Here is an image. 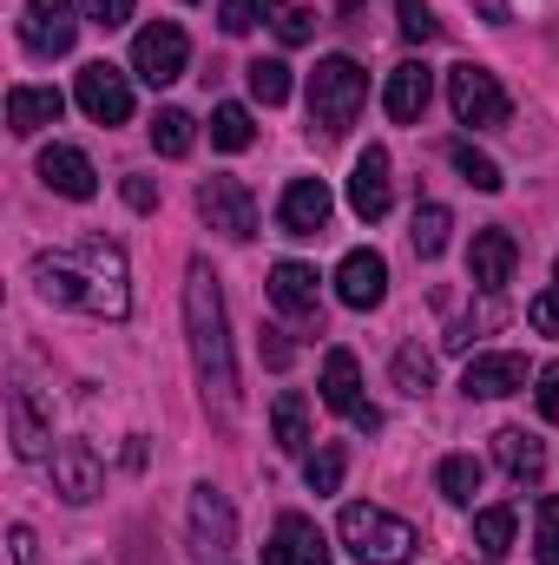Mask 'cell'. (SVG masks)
I'll use <instances>...</instances> for the list:
<instances>
[{"instance_id":"obj_1","label":"cell","mask_w":559,"mask_h":565,"mask_svg":"<svg viewBox=\"0 0 559 565\" xmlns=\"http://www.w3.org/2000/svg\"><path fill=\"white\" fill-rule=\"evenodd\" d=\"M33 289L60 309H86L99 322H126L133 309V277H126V250L106 237H80L66 250H40L33 257Z\"/></svg>"},{"instance_id":"obj_2","label":"cell","mask_w":559,"mask_h":565,"mask_svg":"<svg viewBox=\"0 0 559 565\" xmlns=\"http://www.w3.org/2000/svg\"><path fill=\"white\" fill-rule=\"evenodd\" d=\"M184 335H191V362H198V382L218 408L238 402V362H231V322H224V289L211 277V264L198 257L184 270Z\"/></svg>"},{"instance_id":"obj_3","label":"cell","mask_w":559,"mask_h":565,"mask_svg":"<svg viewBox=\"0 0 559 565\" xmlns=\"http://www.w3.org/2000/svg\"><path fill=\"white\" fill-rule=\"evenodd\" d=\"M362 106H369V73H362L349 53L316 60V73H309V126H316L323 139H342Z\"/></svg>"},{"instance_id":"obj_4","label":"cell","mask_w":559,"mask_h":565,"mask_svg":"<svg viewBox=\"0 0 559 565\" xmlns=\"http://www.w3.org/2000/svg\"><path fill=\"white\" fill-rule=\"evenodd\" d=\"M342 546L356 553L362 565H409L421 546V533L409 526V520H395V513H382V507H342Z\"/></svg>"},{"instance_id":"obj_5","label":"cell","mask_w":559,"mask_h":565,"mask_svg":"<svg viewBox=\"0 0 559 565\" xmlns=\"http://www.w3.org/2000/svg\"><path fill=\"white\" fill-rule=\"evenodd\" d=\"M447 106H454V119H461V126H474V132H494V126H507V119H514L507 86H500L487 66H474V60L447 66Z\"/></svg>"},{"instance_id":"obj_6","label":"cell","mask_w":559,"mask_h":565,"mask_svg":"<svg viewBox=\"0 0 559 565\" xmlns=\"http://www.w3.org/2000/svg\"><path fill=\"white\" fill-rule=\"evenodd\" d=\"M184 60H191V40H184L178 20H151V26H139V40H133V73H139L145 86L184 79Z\"/></svg>"},{"instance_id":"obj_7","label":"cell","mask_w":559,"mask_h":565,"mask_svg":"<svg viewBox=\"0 0 559 565\" xmlns=\"http://www.w3.org/2000/svg\"><path fill=\"white\" fill-rule=\"evenodd\" d=\"M73 99H80V113H86L93 126H126V119H133V79H126L113 60H93V66H80V86H73Z\"/></svg>"},{"instance_id":"obj_8","label":"cell","mask_w":559,"mask_h":565,"mask_svg":"<svg viewBox=\"0 0 559 565\" xmlns=\"http://www.w3.org/2000/svg\"><path fill=\"white\" fill-rule=\"evenodd\" d=\"M198 217L211 231H224L231 244H251L257 237V198L238 184V178H204L198 184Z\"/></svg>"},{"instance_id":"obj_9","label":"cell","mask_w":559,"mask_h":565,"mask_svg":"<svg viewBox=\"0 0 559 565\" xmlns=\"http://www.w3.org/2000/svg\"><path fill=\"white\" fill-rule=\"evenodd\" d=\"M20 40H27V53H40V60L73 53V40H80V7H73V0H27V7H20Z\"/></svg>"},{"instance_id":"obj_10","label":"cell","mask_w":559,"mask_h":565,"mask_svg":"<svg viewBox=\"0 0 559 565\" xmlns=\"http://www.w3.org/2000/svg\"><path fill=\"white\" fill-rule=\"evenodd\" d=\"M329 211H336V198H329L323 178H289V191H283V204H277V231L283 237H323Z\"/></svg>"},{"instance_id":"obj_11","label":"cell","mask_w":559,"mask_h":565,"mask_svg":"<svg viewBox=\"0 0 559 565\" xmlns=\"http://www.w3.org/2000/svg\"><path fill=\"white\" fill-rule=\"evenodd\" d=\"M514 264H520V244H514V231H500V224L474 231V250H467V277H474V289L500 296V289L514 282Z\"/></svg>"},{"instance_id":"obj_12","label":"cell","mask_w":559,"mask_h":565,"mask_svg":"<svg viewBox=\"0 0 559 565\" xmlns=\"http://www.w3.org/2000/svg\"><path fill=\"white\" fill-rule=\"evenodd\" d=\"M389 198H395V184H389V151L369 145V151L356 158V171H349V211H356L362 224H382V217H389Z\"/></svg>"},{"instance_id":"obj_13","label":"cell","mask_w":559,"mask_h":565,"mask_svg":"<svg viewBox=\"0 0 559 565\" xmlns=\"http://www.w3.org/2000/svg\"><path fill=\"white\" fill-rule=\"evenodd\" d=\"M527 388V355L500 349V355H474L467 375H461V395L467 402H500V395H520Z\"/></svg>"},{"instance_id":"obj_14","label":"cell","mask_w":559,"mask_h":565,"mask_svg":"<svg viewBox=\"0 0 559 565\" xmlns=\"http://www.w3.org/2000/svg\"><path fill=\"white\" fill-rule=\"evenodd\" d=\"M40 184L60 191V198H73V204H86L99 191V171H93V158L80 145H46L40 151Z\"/></svg>"},{"instance_id":"obj_15","label":"cell","mask_w":559,"mask_h":565,"mask_svg":"<svg viewBox=\"0 0 559 565\" xmlns=\"http://www.w3.org/2000/svg\"><path fill=\"white\" fill-rule=\"evenodd\" d=\"M336 296H342L349 309H382V296H389V264H382V250H349V257L336 264Z\"/></svg>"},{"instance_id":"obj_16","label":"cell","mask_w":559,"mask_h":565,"mask_svg":"<svg viewBox=\"0 0 559 565\" xmlns=\"http://www.w3.org/2000/svg\"><path fill=\"white\" fill-rule=\"evenodd\" d=\"M264 565H329V540H323V526L303 520V513H283L277 533H271V546H264Z\"/></svg>"},{"instance_id":"obj_17","label":"cell","mask_w":559,"mask_h":565,"mask_svg":"<svg viewBox=\"0 0 559 565\" xmlns=\"http://www.w3.org/2000/svg\"><path fill=\"white\" fill-rule=\"evenodd\" d=\"M53 487H60L73 507H86V500L106 487V473H99V454H93L86 440H60V447H53Z\"/></svg>"},{"instance_id":"obj_18","label":"cell","mask_w":559,"mask_h":565,"mask_svg":"<svg viewBox=\"0 0 559 565\" xmlns=\"http://www.w3.org/2000/svg\"><path fill=\"white\" fill-rule=\"evenodd\" d=\"M191 540L204 553H231L238 546V513L218 487H191Z\"/></svg>"},{"instance_id":"obj_19","label":"cell","mask_w":559,"mask_h":565,"mask_svg":"<svg viewBox=\"0 0 559 565\" xmlns=\"http://www.w3.org/2000/svg\"><path fill=\"white\" fill-rule=\"evenodd\" d=\"M428 99H434V73H428L421 60H402V66L389 73V86H382V113H389L395 126H415L421 113H428Z\"/></svg>"},{"instance_id":"obj_20","label":"cell","mask_w":559,"mask_h":565,"mask_svg":"<svg viewBox=\"0 0 559 565\" xmlns=\"http://www.w3.org/2000/svg\"><path fill=\"white\" fill-rule=\"evenodd\" d=\"M494 460L507 467L514 487H540V480H547V440L527 434V427H500V434H494Z\"/></svg>"},{"instance_id":"obj_21","label":"cell","mask_w":559,"mask_h":565,"mask_svg":"<svg viewBox=\"0 0 559 565\" xmlns=\"http://www.w3.org/2000/svg\"><path fill=\"white\" fill-rule=\"evenodd\" d=\"M323 408H336V415H362L369 402H362V369H356V355L349 349H329L323 355Z\"/></svg>"},{"instance_id":"obj_22","label":"cell","mask_w":559,"mask_h":565,"mask_svg":"<svg viewBox=\"0 0 559 565\" xmlns=\"http://www.w3.org/2000/svg\"><path fill=\"white\" fill-rule=\"evenodd\" d=\"M60 113H66V99H60L53 86H13V93H7V126H13L20 139H33L40 126H60Z\"/></svg>"},{"instance_id":"obj_23","label":"cell","mask_w":559,"mask_h":565,"mask_svg":"<svg viewBox=\"0 0 559 565\" xmlns=\"http://www.w3.org/2000/svg\"><path fill=\"white\" fill-rule=\"evenodd\" d=\"M271 302H277L283 316H316V270L296 264V257H283L277 270H271Z\"/></svg>"},{"instance_id":"obj_24","label":"cell","mask_w":559,"mask_h":565,"mask_svg":"<svg viewBox=\"0 0 559 565\" xmlns=\"http://www.w3.org/2000/svg\"><path fill=\"white\" fill-rule=\"evenodd\" d=\"M271 434H277L283 454H309V402L296 388H283L277 402H271Z\"/></svg>"},{"instance_id":"obj_25","label":"cell","mask_w":559,"mask_h":565,"mask_svg":"<svg viewBox=\"0 0 559 565\" xmlns=\"http://www.w3.org/2000/svg\"><path fill=\"white\" fill-rule=\"evenodd\" d=\"M7 422H13V454H20V460H46V427L33 415V395H27V388L7 395Z\"/></svg>"},{"instance_id":"obj_26","label":"cell","mask_w":559,"mask_h":565,"mask_svg":"<svg viewBox=\"0 0 559 565\" xmlns=\"http://www.w3.org/2000/svg\"><path fill=\"white\" fill-rule=\"evenodd\" d=\"M434 487H441L447 507H474V493H481V460H474V454H447V460L434 467Z\"/></svg>"},{"instance_id":"obj_27","label":"cell","mask_w":559,"mask_h":565,"mask_svg":"<svg viewBox=\"0 0 559 565\" xmlns=\"http://www.w3.org/2000/svg\"><path fill=\"white\" fill-rule=\"evenodd\" d=\"M514 533H520V513H514V507H481V513H474V546H481L487 559H500V553L514 546Z\"/></svg>"},{"instance_id":"obj_28","label":"cell","mask_w":559,"mask_h":565,"mask_svg":"<svg viewBox=\"0 0 559 565\" xmlns=\"http://www.w3.org/2000/svg\"><path fill=\"white\" fill-rule=\"evenodd\" d=\"M447 231H454L447 204H415V224H409V244H415V257H441V250H447Z\"/></svg>"},{"instance_id":"obj_29","label":"cell","mask_w":559,"mask_h":565,"mask_svg":"<svg viewBox=\"0 0 559 565\" xmlns=\"http://www.w3.org/2000/svg\"><path fill=\"white\" fill-rule=\"evenodd\" d=\"M447 164H454V171H461V178H467L474 191H500V184H507V178H500V164H494L487 151H474L467 139L447 145Z\"/></svg>"},{"instance_id":"obj_30","label":"cell","mask_w":559,"mask_h":565,"mask_svg":"<svg viewBox=\"0 0 559 565\" xmlns=\"http://www.w3.org/2000/svg\"><path fill=\"white\" fill-rule=\"evenodd\" d=\"M191 139H198V119H191V113L165 106V113L151 119V145H158L165 158H184V151H191Z\"/></svg>"},{"instance_id":"obj_31","label":"cell","mask_w":559,"mask_h":565,"mask_svg":"<svg viewBox=\"0 0 559 565\" xmlns=\"http://www.w3.org/2000/svg\"><path fill=\"white\" fill-rule=\"evenodd\" d=\"M264 13H271V26H277L283 46H309V33H316V13H309L303 0H264Z\"/></svg>"},{"instance_id":"obj_32","label":"cell","mask_w":559,"mask_h":565,"mask_svg":"<svg viewBox=\"0 0 559 565\" xmlns=\"http://www.w3.org/2000/svg\"><path fill=\"white\" fill-rule=\"evenodd\" d=\"M244 79H251V99H257V106H283V99H289V66H283V60H251Z\"/></svg>"},{"instance_id":"obj_33","label":"cell","mask_w":559,"mask_h":565,"mask_svg":"<svg viewBox=\"0 0 559 565\" xmlns=\"http://www.w3.org/2000/svg\"><path fill=\"white\" fill-rule=\"evenodd\" d=\"M342 467H349V454L329 440V447H316L309 460H303V480H309V493H336L342 487Z\"/></svg>"},{"instance_id":"obj_34","label":"cell","mask_w":559,"mask_h":565,"mask_svg":"<svg viewBox=\"0 0 559 565\" xmlns=\"http://www.w3.org/2000/svg\"><path fill=\"white\" fill-rule=\"evenodd\" d=\"M251 139H257V126H251L244 106H218V113H211V145H218V151H244Z\"/></svg>"},{"instance_id":"obj_35","label":"cell","mask_w":559,"mask_h":565,"mask_svg":"<svg viewBox=\"0 0 559 565\" xmlns=\"http://www.w3.org/2000/svg\"><path fill=\"white\" fill-rule=\"evenodd\" d=\"M395 388H402V395H428V388H434V362L421 355L415 342L395 349Z\"/></svg>"},{"instance_id":"obj_36","label":"cell","mask_w":559,"mask_h":565,"mask_svg":"<svg viewBox=\"0 0 559 565\" xmlns=\"http://www.w3.org/2000/svg\"><path fill=\"white\" fill-rule=\"evenodd\" d=\"M534 559L540 565H559V493H547L540 507H534Z\"/></svg>"},{"instance_id":"obj_37","label":"cell","mask_w":559,"mask_h":565,"mask_svg":"<svg viewBox=\"0 0 559 565\" xmlns=\"http://www.w3.org/2000/svg\"><path fill=\"white\" fill-rule=\"evenodd\" d=\"M395 26H402V40H415V46H428V40L441 33V20L428 13V0H395Z\"/></svg>"},{"instance_id":"obj_38","label":"cell","mask_w":559,"mask_h":565,"mask_svg":"<svg viewBox=\"0 0 559 565\" xmlns=\"http://www.w3.org/2000/svg\"><path fill=\"white\" fill-rule=\"evenodd\" d=\"M257 20H264V0H224V7H218V26H224L231 40H244Z\"/></svg>"},{"instance_id":"obj_39","label":"cell","mask_w":559,"mask_h":565,"mask_svg":"<svg viewBox=\"0 0 559 565\" xmlns=\"http://www.w3.org/2000/svg\"><path fill=\"white\" fill-rule=\"evenodd\" d=\"M527 322H534L540 335H559V282L547 289V296H534V302H527Z\"/></svg>"},{"instance_id":"obj_40","label":"cell","mask_w":559,"mask_h":565,"mask_svg":"<svg viewBox=\"0 0 559 565\" xmlns=\"http://www.w3.org/2000/svg\"><path fill=\"white\" fill-rule=\"evenodd\" d=\"M86 20L113 33V26H126V20H133V0H86Z\"/></svg>"},{"instance_id":"obj_41","label":"cell","mask_w":559,"mask_h":565,"mask_svg":"<svg viewBox=\"0 0 559 565\" xmlns=\"http://www.w3.org/2000/svg\"><path fill=\"white\" fill-rule=\"evenodd\" d=\"M534 382H540V388H534V395H540V415H547V422L559 427V362H547V369H540Z\"/></svg>"},{"instance_id":"obj_42","label":"cell","mask_w":559,"mask_h":565,"mask_svg":"<svg viewBox=\"0 0 559 565\" xmlns=\"http://www.w3.org/2000/svg\"><path fill=\"white\" fill-rule=\"evenodd\" d=\"M7 546H13V565H40V540H33V526H13Z\"/></svg>"},{"instance_id":"obj_43","label":"cell","mask_w":559,"mask_h":565,"mask_svg":"<svg viewBox=\"0 0 559 565\" xmlns=\"http://www.w3.org/2000/svg\"><path fill=\"white\" fill-rule=\"evenodd\" d=\"M126 204H133V211H151V204H158V184H151V178H126Z\"/></svg>"},{"instance_id":"obj_44","label":"cell","mask_w":559,"mask_h":565,"mask_svg":"<svg viewBox=\"0 0 559 565\" xmlns=\"http://www.w3.org/2000/svg\"><path fill=\"white\" fill-rule=\"evenodd\" d=\"M264 335H271V342H264V362H271V369H289V342H283V329H264Z\"/></svg>"},{"instance_id":"obj_45","label":"cell","mask_w":559,"mask_h":565,"mask_svg":"<svg viewBox=\"0 0 559 565\" xmlns=\"http://www.w3.org/2000/svg\"><path fill=\"white\" fill-rule=\"evenodd\" d=\"M481 7V20H507V0H474Z\"/></svg>"},{"instance_id":"obj_46","label":"cell","mask_w":559,"mask_h":565,"mask_svg":"<svg viewBox=\"0 0 559 565\" xmlns=\"http://www.w3.org/2000/svg\"><path fill=\"white\" fill-rule=\"evenodd\" d=\"M336 7H342V13H356V7H362V0H336Z\"/></svg>"},{"instance_id":"obj_47","label":"cell","mask_w":559,"mask_h":565,"mask_svg":"<svg viewBox=\"0 0 559 565\" xmlns=\"http://www.w3.org/2000/svg\"><path fill=\"white\" fill-rule=\"evenodd\" d=\"M553 282H559V264H553Z\"/></svg>"}]
</instances>
